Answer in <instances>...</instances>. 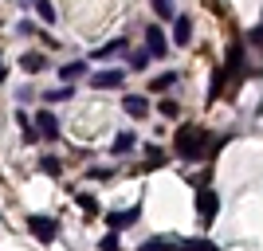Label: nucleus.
<instances>
[{"label": "nucleus", "instance_id": "17", "mask_svg": "<svg viewBox=\"0 0 263 251\" xmlns=\"http://www.w3.org/2000/svg\"><path fill=\"white\" fill-rule=\"evenodd\" d=\"M130 149H134V133H118L110 145V153H130Z\"/></svg>", "mask_w": 263, "mask_h": 251}, {"label": "nucleus", "instance_id": "1", "mask_svg": "<svg viewBox=\"0 0 263 251\" xmlns=\"http://www.w3.org/2000/svg\"><path fill=\"white\" fill-rule=\"evenodd\" d=\"M204 142H209L204 126H181V130H177V138H173V149H177V157L197 161L200 153H204Z\"/></svg>", "mask_w": 263, "mask_h": 251}, {"label": "nucleus", "instance_id": "23", "mask_svg": "<svg viewBox=\"0 0 263 251\" xmlns=\"http://www.w3.org/2000/svg\"><path fill=\"white\" fill-rule=\"evenodd\" d=\"M102 251H118V240H114V231H110L106 240H102Z\"/></svg>", "mask_w": 263, "mask_h": 251}, {"label": "nucleus", "instance_id": "22", "mask_svg": "<svg viewBox=\"0 0 263 251\" xmlns=\"http://www.w3.org/2000/svg\"><path fill=\"white\" fill-rule=\"evenodd\" d=\"M40 169H44L47 177H59V173H63V165L55 161V157H44V161H40Z\"/></svg>", "mask_w": 263, "mask_h": 251}, {"label": "nucleus", "instance_id": "4", "mask_svg": "<svg viewBox=\"0 0 263 251\" xmlns=\"http://www.w3.org/2000/svg\"><path fill=\"white\" fill-rule=\"evenodd\" d=\"M28 228H32V236L40 243H51L55 236H59V220H55V216H32V220H28Z\"/></svg>", "mask_w": 263, "mask_h": 251}, {"label": "nucleus", "instance_id": "8", "mask_svg": "<svg viewBox=\"0 0 263 251\" xmlns=\"http://www.w3.org/2000/svg\"><path fill=\"white\" fill-rule=\"evenodd\" d=\"M189 40H193V20L189 16H173V44L185 47Z\"/></svg>", "mask_w": 263, "mask_h": 251}, {"label": "nucleus", "instance_id": "21", "mask_svg": "<svg viewBox=\"0 0 263 251\" xmlns=\"http://www.w3.org/2000/svg\"><path fill=\"white\" fill-rule=\"evenodd\" d=\"M157 110H161L165 118H177V114H181V106H177L173 99H161V102H157Z\"/></svg>", "mask_w": 263, "mask_h": 251}, {"label": "nucleus", "instance_id": "2", "mask_svg": "<svg viewBox=\"0 0 263 251\" xmlns=\"http://www.w3.org/2000/svg\"><path fill=\"white\" fill-rule=\"evenodd\" d=\"M138 251H216L209 240H181V236H157Z\"/></svg>", "mask_w": 263, "mask_h": 251}, {"label": "nucleus", "instance_id": "15", "mask_svg": "<svg viewBox=\"0 0 263 251\" xmlns=\"http://www.w3.org/2000/svg\"><path fill=\"white\" fill-rule=\"evenodd\" d=\"M32 4H35V16H40L44 24H55V4L51 0H32Z\"/></svg>", "mask_w": 263, "mask_h": 251}, {"label": "nucleus", "instance_id": "6", "mask_svg": "<svg viewBox=\"0 0 263 251\" xmlns=\"http://www.w3.org/2000/svg\"><path fill=\"white\" fill-rule=\"evenodd\" d=\"M35 126H40V138H47V142H55V138H59V122H55V114L51 110H40V114H35Z\"/></svg>", "mask_w": 263, "mask_h": 251}, {"label": "nucleus", "instance_id": "18", "mask_svg": "<svg viewBox=\"0 0 263 251\" xmlns=\"http://www.w3.org/2000/svg\"><path fill=\"white\" fill-rule=\"evenodd\" d=\"M149 59H154L149 51H134V55H130V71H145V67H149Z\"/></svg>", "mask_w": 263, "mask_h": 251}, {"label": "nucleus", "instance_id": "9", "mask_svg": "<svg viewBox=\"0 0 263 251\" xmlns=\"http://www.w3.org/2000/svg\"><path fill=\"white\" fill-rule=\"evenodd\" d=\"M122 110H126L130 118H145V114H149V102L138 99V94H126V99H122Z\"/></svg>", "mask_w": 263, "mask_h": 251}, {"label": "nucleus", "instance_id": "11", "mask_svg": "<svg viewBox=\"0 0 263 251\" xmlns=\"http://www.w3.org/2000/svg\"><path fill=\"white\" fill-rule=\"evenodd\" d=\"M20 67L28 71V75H40V71L47 67V59H44L40 51H28V55H20Z\"/></svg>", "mask_w": 263, "mask_h": 251}, {"label": "nucleus", "instance_id": "19", "mask_svg": "<svg viewBox=\"0 0 263 251\" xmlns=\"http://www.w3.org/2000/svg\"><path fill=\"white\" fill-rule=\"evenodd\" d=\"M149 4H154V12L161 20H173V0H149Z\"/></svg>", "mask_w": 263, "mask_h": 251}, {"label": "nucleus", "instance_id": "16", "mask_svg": "<svg viewBox=\"0 0 263 251\" xmlns=\"http://www.w3.org/2000/svg\"><path fill=\"white\" fill-rule=\"evenodd\" d=\"M169 87H177V71H165V75H157L149 83V90H169Z\"/></svg>", "mask_w": 263, "mask_h": 251}, {"label": "nucleus", "instance_id": "3", "mask_svg": "<svg viewBox=\"0 0 263 251\" xmlns=\"http://www.w3.org/2000/svg\"><path fill=\"white\" fill-rule=\"evenodd\" d=\"M216 212H220V197L212 192V188L200 185V188H197V216H200V224L209 228L212 220H216Z\"/></svg>", "mask_w": 263, "mask_h": 251}, {"label": "nucleus", "instance_id": "5", "mask_svg": "<svg viewBox=\"0 0 263 251\" xmlns=\"http://www.w3.org/2000/svg\"><path fill=\"white\" fill-rule=\"evenodd\" d=\"M145 32V51L154 55V59H161L165 51H169V40H165V32L161 28H154V24H149V28H142Z\"/></svg>", "mask_w": 263, "mask_h": 251}, {"label": "nucleus", "instance_id": "7", "mask_svg": "<svg viewBox=\"0 0 263 251\" xmlns=\"http://www.w3.org/2000/svg\"><path fill=\"white\" fill-rule=\"evenodd\" d=\"M122 71H99V75H90V87L95 90H118L122 87Z\"/></svg>", "mask_w": 263, "mask_h": 251}, {"label": "nucleus", "instance_id": "24", "mask_svg": "<svg viewBox=\"0 0 263 251\" xmlns=\"http://www.w3.org/2000/svg\"><path fill=\"white\" fill-rule=\"evenodd\" d=\"M252 44H255V47H263V24H259V28L252 32Z\"/></svg>", "mask_w": 263, "mask_h": 251}, {"label": "nucleus", "instance_id": "10", "mask_svg": "<svg viewBox=\"0 0 263 251\" xmlns=\"http://www.w3.org/2000/svg\"><path fill=\"white\" fill-rule=\"evenodd\" d=\"M138 212H142V204H138V208H130V212H110V220H106V224H110V231H122V228H130Z\"/></svg>", "mask_w": 263, "mask_h": 251}, {"label": "nucleus", "instance_id": "13", "mask_svg": "<svg viewBox=\"0 0 263 251\" xmlns=\"http://www.w3.org/2000/svg\"><path fill=\"white\" fill-rule=\"evenodd\" d=\"M122 47H126V40L118 35V40H110V44H102L99 51H90V59H110V55H118Z\"/></svg>", "mask_w": 263, "mask_h": 251}, {"label": "nucleus", "instance_id": "14", "mask_svg": "<svg viewBox=\"0 0 263 251\" xmlns=\"http://www.w3.org/2000/svg\"><path fill=\"white\" fill-rule=\"evenodd\" d=\"M83 75H87V63H83V59H79V63H67L63 71H59L63 83H75V79H83Z\"/></svg>", "mask_w": 263, "mask_h": 251}, {"label": "nucleus", "instance_id": "12", "mask_svg": "<svg viewBox=\"0 0 263 251\" xmlns=\"http://www.w3.org/2000/svg\"><path fill=\"white\" fill-rule=\"evenodd\" d=\"M240 67H243V47H240V44H232V47H228V67H224V79L236 75Z\"/></svg>", "mask_w": 263, "mask_h": 251}, {"label": "nucleus", "instance_id": "20", "mask_svg": "<svg viewBox=\"0 0 263 251\" xmlns=\"http://www.w3.org/2000/svg\"><path fill=\"white\" fill-rule=\"evenodd\" d=\"M71 94H75V90H71V87H55V90H47L44 99H47V102H67V99H71Z\"/></svg>", "mask_w": 263, "mask_h": 251}]
</instances>
